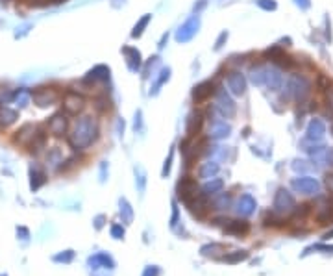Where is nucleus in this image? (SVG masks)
Listing matches in <instances>:
<instances>
[{"mask_svg": "<svg viewBox=\"0 0 333 276\" xmlns=\"http://www.w3.org/2000/svg\"><path fill=\"white\" fill-rule=\"evenodd\" d=\"M100 137V124L93 115H82L73 124L69 134V145L74 150H87Z\"/></svg>", "mask_w": 333, "mask_h": 276, "instance_id": "f257e3e1", "label": "nucleus"}, {"mask_svg": "<svg viewBox=\"0 0 333 276\" xmlns=\"http://www.w3.org/2000/svg\"><path fill=\"white\" fill-rule=\"evenodd\" d=\"M285 89H287V98H292L298 104H303L311 97L313 84L303 74H292L291 78L287 80V84H285Z\"/></svg>", "mask_w": 333, "mask_h": 276, "instance_id": "f03ea898", "label": "nucleus"}, {"mask_svg": "<svg viewBox=\"0 0 333 276\" xmlns=\"http://www.w3.org/2000/svg\"><path fill=\"white\" fill-rule=\"evenodd\" d=\"M213 108H215V111L222 119H233L237 113L235 100L231 98V95L226 89H217V93H215V106Z\"/></svg>", "mask_w": 333, "mask_h": 276, "instance_id": "7ed1b4c3", "label": "nucleus"}, {"mask_svg": "<svg viewBox=\"0 0 333 276\" xmlns=\"http://www.w3.org/2000/svg\"><path fill=\"white\" fill-rule=\"evenodd\" d=\"M60 100H61V93L56 87L43 86L37 87L36 91H32V102L37 108H50V106L58 104Z\"/></svg>", "mask_w": 333, "mask_h": 276, "instance_id": "20e7f679", "label": "nucleus"}, {"mask_svg": "<svg viewBox=\"0 0 333 276\" xmlns=\"http://www.w3.org/2000/svg\"><path fill=\"white\" fill-rule=\"evenodd\" d=\"M296 206V200H294V196H292L291 191H287L285 187H279L276 191V195H274V213L279 215V217H285V215H291L292 209Z\"/></svg>", "mask_w": 333, "mask_h": 276, "instance_id": "39448f33", "label": "nucleus"}, {"mask_svg": "<svg viewBox=\"0 0 333 276\" xmlns=\"http://www.w3.org/2000/svg\"><path fill=\"white\" fill-rule=\"evenodd\" d=\"M200 26H202V21H200L198 15H193V17H189L183 25L178 26V30L174 34V39L176 43L180 45H185L189 43L191 39H194V36L200 32Z\"/></svg>", "mask_w": 333, "mask_h": 276, "instance_id": "423d86ee", "label": "nucleus"}, {"mask_svg": "<svg viewBox=\"0 0 333 276\" xmlns=\"http://www.w3.org/2000/svg\"><path fill=\"white\" fill-rule=\"evenodd\" d=\"M61 106H63V111H65L67 115H80V113L85 110L87 100H85V97L80 95V93L67 91L65 95L61 97Z\"/></svg>", "mask_w": 333, "mask_h": 276, "instance_id": "0eeeda50", "label": "nucleus"}, {"mask_svg": "<svg viewBox=\"0 0 333 276\" xmlns=\"http://www.w3.org/2000/svg\"><path fill=\"white\" fill-rule=\"evenodd\" d=\"M226 86H228V93L231 97H242L246 93L248 80H246V76L241 71H231L226 76Z\"/></svg>", "mask_w": 333, "mask_h": 276, "instance_id": "6e6552de", "label": "nucleus"}, {"mask_svg": "<svg viewBox=\"0 0 333 276\" xmlns=\"http://www.w3.org/2000/svg\"><path fill=\"white\" fill-rule=\"evenodd\" d=\"M292 189L296 193H302V195H318L320 193V182L313 176H298V178H292L291 182Z\"/></svg>", "mask_w": 333, "mask_h": 276, "instance_id": "1a4fd4ad", "label": "nucleus"}, {"mask_svg": "<svg viewBox=\"0 0 333 276\" xmlns=\"http://www.w3.org/2000/svg\"><path fill=\"white\" fill-rule=\"evenodd\" d=\"M47 128H49V132L54 135V137H63V135H67V132H69V115H67L65 111L54 113V115L49 119Z\"/></svg>", "mask_w": 333, "mask_h": 276, "instance_id": "9d476101", "label": "nucleus"}, {"mask_svg": "<svg viewBox=\"0 0 333 276\" xmlns=\"http://www.w3.org/2000/svg\"><path fill=\"white\" fill-rule=\"evenodd\" d=\"M215 93H217V89H215V82L206 80V82H200V84H196V86L193 87L191 98H193L194 104H204V102H207Z\"/></svg>", "mask_w": 333, "mask_h": 276, "instance_id": "9b49d317", "label": "nucleus"}, {"mask_svg": "<svg viewBox=\"0 0 333 276\" xmlns=\"http://www.w3.org/2000/svg\"><path fill=\"white\" fill-rule=\"evenodd\" d=\"M176 193H178V198L183 200V202H187L191 198L198 195V184H196V180L193 176H183L178 185H176Z\"/></svg>", "mask_w": 333, "mask_h": 276, "instance_id": "f8f14e48", "label": "nucleus"}, {"mask_svg": "<svg viewBox=\"0 0 333 276\" xmlns=\"http://www.w3.org/2000/svg\"><path fill=\"white\" fill-rule=\"evenodd\" d=\"M324 135H326V124L322 119H311L307 124V128H305V143H320L324 139Z\"/></svg>", "mask_w": 333, "mask_h": 276, "instance_id": "ddd939ff", "label": "nucleus"}, {"mask_svg": "<svg viewBox=\"0 0 333 276\" xmlns=\"http://www.w3.org/2000/svg\"><path fill=\"white\" fill-rule=\"evenodd\" d=\"M255 208H257V200L250 193H242L235 202V211L237 215L241 217H250V215L255 213Z\"/></svg>", "mask_w": 333, "mask_h": 276, "instance_id": "4468645a", "label": "nucleus"}, {"mask_svg": "<svg viewBox=\"0 0 333 276\" xmlns=\"http://www.w3.org/2000/svg\"><path fill=\"white\" fill-rule=\"evenodd\" d=\"M111 78V69L108 65H95L89 73L84 76V84H104Z\"/></svg>", "mask_w": 333, "mask_h": 276, "instance_id": "2eb2a0df", "label": "nucleus"}, {"mask_svg": "<svg viewBox=\"0 0 333 276\" xmlns=\"http://www.w3.org/2000/svg\"><path fill=\"white\" fill-rule=\"evenodd\" d=\"M122 54L126 58V67L130 73H139L143 69V56L135 47H122Z\"/></svg>", "mask_w": 333, "mask_h": 276, "instance_id": "dca6fc26", "label": "nucleus"}, {"mask_svg": "<svg viewBox=\"0 0 333 276\" xmlns=\"http://www.w3.org/2000/svg\"><path fill=\"white\" fill-rule=\"evenodd\" d=\"M283 73H281V69L276 67V65H270V67H266V73H265V87H268L270 91H279L281 87H283Z\"/></svg>", "mask_w": 333, "mask_h": 276, "instance_id": "f3484780", "label": "nucleus"}, {"mask_svg": "<svg viewBox=\"0 0 333 276\" xmlns=\"http://www.w3.org/2000/svg\"><path fill=\"white\" fill-rule=\"evenodd\" d=\"M185 204H187L189 211L193 213V217H196V219H202V217L209 211V208H211V204L207 202V196H204L202 193H198L194 198L187 200Z\"/></svg>", "mask_w": 333, "mask_h": 276, "instance_id": "a211bd4d", "label": "nucleus"}, {"mask_svg": "<svg viewBox=\"0 0 333 276\" xmlns=\"http://www.w3.org/2000/svg\"><path fill=\"white\" fill-rule=\"evenodd\" d=\"M36 126L30 123L23 124L21 128L15 132V135H13V143L15 145H19V147H26L28 148V145H30V141L34 139V135H36Z\"/></svg>", "mask_w": 333, "mask_h": 276, "instance_id": "6ab92c4d", "label": "nucleus"}, {"mask_svg": "<svg viewBox=\"0 0 333 276\" xmlns=\"http://www.w3.org/2000/svg\"><path fill=\"white\" fill-rule=\"evenodd\" d=\"M231 134V124L222 121V119H215L209 126V137L215 139V141H220V139H226L230 137Z\"/></svg>", "mask_w": 333, "mask_h": 276, "instance_id": "aec40b11", "label": "nucleus"}, {"mask_svg": "<svg viewBox=\"0 0 333 276\" xmlns=\"http://www.w3.org/2000/svg\"><path fill=\"white\" fill-rule=\"evenodd\" d=\"M250 232V224L242 219L237 221H226L224 224V233L226 235H233V237H244Z\"/></svg>", "mask_w": 333, "mask_h": 276, "instance_id": "412c9836", "label": "nucleus"}, {"mask_svg": "<svg viewBox=\"0 0 333 276\" xmlns=\"http://www.w3.org/2000/svg\"><path fill=\"white\" fill-rule=\"evenodd\" d=\"M316 222L320 226L333 224V196H329L326 202H322L320 208L316 209Z\"/></svg>", "mask_w": 333, "mask_h": 276, "instance_id": "4be33fe9", "label": "nucleus"}, {"mask_svg": "<svg viewBox=\"0 0 333 276\" xmlns=\"http://www.w3.org/2000/svg\"><path fill=\"white\" fill-rule=\"evenodd\" d=\"M202 124H204V113L202 111H193L187 119V135L189 137H196L202 132Z\"/></svg>", "mask_w": 333, "mask_h": 276, "instance_id": "5701e85b", "label": "nucleus"}, {"mask_svg": "<svg viewBox=\"0 0 333 276\" xmlns=\"http://www.w3.org/2000/svg\"><path fill=\"white\" fill-rule=\"evenodd\" d=\"M28 176H30V189L37 191L39 187L45 185L47 182V174L39 165H30V171H28Z\"/></svg>", "mask_w": 333, "mask_h": 276, "instance_id": "b1692460", "label": "nucleus"}, {"mask_svg": "<svg viewBox=\"0 0 333 276\" xmlns=\"http://www.w3.org/2000/svg\"><path fill=\"white\" fill-rule=\"evenodd\" d=\"M19 119V111L13 110V108H8V106H0V130L10 128L12 124L17 123Z\"/></svg>", "mask_w": 333, "mask_h": 276, "instance_id": "393cba45", "label": "nucleus"}, {"mask_svg": "<svg viewBox=\"0 0 333 276\" xmlns=\"http://www.w3.org/2000/svg\"><path fill=\"white\" fill-rule=\"evenodd\" d=\"M218 171H220V165H218V161L207 160V161H204V163H202V165L198 167V178H202V180H211V178H215V176H217Z\"/></svg>", "mask_w": 333, "mask_h": 276, "instance_id": "a878e982", "label": "nucleus"}, {"mask_svg": "<svg viewBox=\"0 0 333 276\" xmlns=\"http://www.w3.org/2000/svg\"><path fill=\"white\" fill-rule=\"evenodd\" d=\"M87 263H89L91 269H100V267L113 269V267H115L113 258H111L109 254H106V252H100V254H97V256H91V258L87 259Z\"/></svg>", "mask_w": 333, "mask_h": 276, "instance_id": "bb28decb", "label": "nucleus"}, {"mask_svg": "<svg viewBox=\"0 0 333 276\" xmlns=\"http://www.w3.org/2000/svg\"><path fill=\"white\" fill-rule=\"evenodd\" d=\"M170 74H172V71H170V67H163L161 71H159L158 78L154 80V84L150 86V91H148V95L150 97H156V95H159V91H161V87L167 84V82L170 80Z\"/></svg>", "mask_w": 333, "mask_h": 276, "instance_id": "cd10ccee", "label": "nucleus"}, {"mask_svg": "<svg viewBox=\"0 0 333 276\" xmlns=\"http://www.w3.org/2000/svg\"><path fill=\"white\" fill-rule=\"evenodd\" d=\"M224 189V180H220V178H211V180H206V184L202 185V195L204 196H215L218 195L220 191Z\"/></svg>", "mask_w": 333, "mask_h": 276, "instance_id": "c85d7f7f", "label": "nucleus"}, {"mask_svg": "<svg viewBox=\"0 0 333 276\" xmlns=\"http://www.w3.org/2000/svg\"><path fill=\"white\" fill-rule=\"evenodd\" d=\"M47 165L50 169H63V152L60 147H52L47 152Z\"/></svg>", "mask_w": 333, "mask_h": 276, "instance_id": "c756f323", "label": "nucleus"}, {"mask_svg": "<svg viewBox=\"0 0 333 276\" xmlns=\"http://www.w3.org/2000/svg\"><path fill=\"white\" fill-rule=\"evenodd\" d=\"M265 73H266L265 65H255V67H252L248 73L250 84L255 87H263L265 86Z\"/></svg>", "mask_w": 333, "mask_h": 276, "instance_id": "7c9ffc66", "label": "nucleus"}, {"mask_svg": "<svg viewBox=\"0 0 333 276\" xmlns=\"http://www.w3.org/2000/svg\"><path fill=\"white\" fill-rule=\"evenodd\" d=\"M45 147H47V132L45 130H36V135L30 141V145H28V150L34 154H39Z\"/></svg>", "mask_w": 333, "mask_h": 276, "instance_id": "2f4dec72", "label": "nucleus"}, {"mask_svg": "<svg viewBox=\"0 0 333 276\" xmlns=\"http://www.w3.org/2000/svg\"><path fill=\"white\" fill-rule=\"evenodd\" d=\"M150 21H152V13H145L143 17L133 25V28H132V39H139L143 34H145V30L148 28V25H150Z\"/></svg>", "mask_w": 333, "mask_h": 276, "instance_id": "473e14b6", "label": "nucleus"}, {"mask_svg": "<svg viewBox=\"0 0 333 276\" xmlns=\"http://www.w3.org/2000/svg\"><path fill=\"white\" fill-rule=\"evenodd\" d=\"M202 252V256H207V258H220V256H224V245H220V243H207L200 248Z\"/></svg>", "mask_w": 333, "mask_h": 276, "instance_id": "72a5a7b5", "label": "nucleus"}, {"mask_svg": "<svg viewBox=\"0 0 333 276\" xmlns=\"http://www.w3.org/2000/svg\"><path fill=\"white\" fill-rule=\"evenodd\" d=\"M231 208V195L230 193H218L215 195L213 198V209H217V211H226V209Z\"/></svg>", "mask_w": 333, "mask_h": 276, "instance_id": "f704fd0d", "label": "nucleus"}, {"mask_svg": "<svg viewBox=\"0 0 333 276\" xmlns=\"http://www.w3.org/2000/svg\"><path fill=\"white\" fill-rule=\"evenodd\" d=\"M13 100H15V104H17L19 108H26L32 100V93L28 91L26 87H21V89H17V91L13 93Z\"/></svg>", "mask_w": 333, "mask_h": 276, "instance_id": "c9c22d12", "label": "nucleus"}, {"mask_svg": "<svg viewBox=\"0 0 333 276\" xmlns=\"http://www.w3.org/2000/svg\"><path fill=\"white\" fill-rule=\"evenodd\" d=\"M222 259H224L226 263L237 265V263H241V261H244V259H248V252H246V250L228 252V254H224V256H222Z\"/></svg>", "mask_w": 333, "mask_h": 276, "instance_id": "e433bc0d", "label": "nucleus"}, {"mask_svg": "<svg viewBox=\"0 0 333 276\" xmlns=\"http://www.w3.org/2000/svg\"><path fill=\"white\" fill-rule=\"evenodd\" d=\"M313 211V206L311 204H300V206H294L292 209V221H303L305 217H309Z\"/></svg>", "mask_w": 333, "mask_h": 276, "instance_id": "4c0bfd02", "label": "nucleus"}, {"mask_svg": "<svg viewBox=\"0 0 333 276\" xmlns=\"http://www.w3.org/2000/svg\"><path fill=\"white\" fill-rule=\"evenodd\" d=\"M119 211H121L122 221L126 222V224H130V222L133 221V209H132V204L128 202L126 198H121V200H119Z\"/></svg>", "mask_w": 333, "mask_h": 276, "instance_id": "58836bf2", "label": "nucleus"}, {"mask_svg": "<svg viewBox=\"0 0 333 276\" xmlns=\"http://www.w3.org/2000/svg\"><path fill=\"white\" fill-rule=\"evenodd\" d=\"M95 108H97V111H100V113H108V111L113 108V104H111V100L104 95V97L95 98Z\"/></svg>", "mask_w": 333, "mask_h": 276, "instance_id": "ea45409f", "label": "nucleus"}, {"mask_svg": "<svg viewBox=\"0 0 333 276\" xmlns=\"http://www.w3.org/2000/svg\"><path fill=\"white\" fill-rule=\"evenodd\" d=\"M316 163H320V165H326V167H329V169H333V147H329V148L326 147V150H324L320 158L316 160Z\"/></svg>", "mask_w": 333, "mask_h": 276, "instance_id": "a19ab883", "label": "nucleus"}, {"mask_svg": "<svg viewBox=\"0 0 333 276\" xmlns=\"http://www.w3.org/2000/svg\"><path fill=\"white\" fill-rule=\"evenodd\" d=\"M52 259H54L56 263H71L74 259V250H61Z\"/></svg>", "mask_w": 333, "mask_h": 276, "instance_id": "79ce46f5", "label": "nucleus"}, {"mask_svg": "<svg viewBox=\"0 0 333 276\" xmlns=\"http://www.w3.org/2000/svg\"><path fill=\"white\" fill-rule=\"evenodd\" d=\"M135 185H137V189L143 193L145 191V185H146V174L143 171V167H135Z\"/></svg>", "mask_w": 333, "mask_h": 276, "instance_id": "37998d69", "label": "nucleus"}, {"mask_svg": "<svg viewBox=\"0 0 333 276\" xmlns=\"http://www.w3.org/2000/svg\"><path fill=\"white\" fill-rule=\"evenodd\" d=\"M255 4H257L263 12H276V10H278V2H276V0H255Z\"/></svg>", "mask_w": 333, "mask_h": 276, "instance_id": "c03bdc74", "label": "nucleus"}, {"mask_svg": "<svg viewBox=\"0 0 333 276\" xmlns=\"http://www.w3.org/2000/svg\"><path fill=\"white\" fill-rule=\"evenodd\" d=\"M265 226H283V217H279V215H276V213L266 215Z\"/></svg>", "mask_w": 333, "mask_h": 276, "instance_id": "a18cd8bd", "label": "nucleus"}, {"mask_svg": "<svg viewBox=\"0 0 333 276\" xmlns=\"http://www.w3.org/2000/svg\"><path fill=\"white\" fill-rule=\"evenodd\" d=\"M158 65H159V56H154V58H150V60H148V63L145 65V71H143V73H145V78H148V76L154 73V67H158Z\"/></svg>", "mask_w": 333, "mask_h": 276, "instance_id": "49530a36", "label": "nucleus"}, {"mask_svg": "<svg viewBox=\"0 0 333 276\" xmlns=\"http://www.w3.org/2000/svg\"><path fill=\"white\" fill-rule=\"evenodd\" d=\"M309 161H305V160H294L292 161V171L294 172H305V171H309L311 169V165H307Z\"/></svg>", "mask_w": 333, "mask_h": 276, "instance_id": "de8ad7c7", "label": "nucleus"}, {"mask_svg": "<svg viewBox=\"0 0 333 276\" xmlns=\"http://www.w3.org/2000/svg\"><path fill=\"white\" fill-rule=\"evenodd\" d=\"M172 160H174V148H172V150H170L169 152V158H167V160H165V165H163V169H161V176H169L170 174V167H172Z\"/></svg>", "mask_w": 333, "mask_h": 276, "instance_id": "09e8293b", "label": "nucleus"}, {"mask_svg": "<svg viewBox=\"0 0 333 276\" xmlns=\"http://www.w3.org/2000/svg\"><path fill=\"white\" fill-rule=\"evenodd\" d=\"M228 37H230V34H228V30L220 32L217 37V41H215V50H220L222 47L226 45V41H228Z\"/></svg>", "mask_w": 333, "mask_h": 276, "instance_id": "8fccbe9b", "label": "nucleus"}, {"mask_svg": "<svg viewBox=\"0 0 333 276\" xmlns=\"http://www.w3.org/2000/svg\"><path fill=\"white\" fill-rule=\"evenodd\" d=\"M133 130H135V134L143 130V111H141V110L135 111V121H133Z\"/></svg>", "mask_w": 333, "mask_h": 276, "instance_id": "3c124183", "label": "nucleus"}, {"mask_svg": "<svg viewBox=\"0 0 333 276\" xmlns=\"http://www.w3.org/2000/svg\"><path fill=\"white\" fill-rule=\"evenodd\" d=\"M111 235H113L115 239H122V237H124V226H122V224H113V226H111Z\"/></svg>", "mask_w": 333, "mask_h": 276, "instance_id": "603ef678", "label": "nucleus"}, {"mask_svg": "<svg viewBox=\"0 0 333 276\" xmlns=\"http://www.w3.org/2000/svg\"><path fill=\"white\" fill-rule=\"evenodd\" d=\"M294 2V6L300 8L302 12H307L309 8H311V0H292Z\"/></svg>", "mask_w": 333, "mask_h": 276, "instance_id": "864d4df0", "label": "nucleus"}, {"mask_svg": "<svg viewBox=\"0 0 333 276\" xmlns=\"http://www.w3.org/2000/svg\"><path fill=\"white\" fill-rule=\"evenodd\" d=\"M159 267H156V265H150V267H146L145 272H143V276H159Z\"/></svg>", "mask_w": 333, "mask_h": 276, "instance_id": "5fc2aeb1", "label": "nucleus"}, {"mask_svg": "<svg viewBox=\"0 0 333 276\" xmlns=\"http://www.w3.org/2000/svg\"><path fill=\"white\" fill-rule=\"evenodd\" d=\"M17 235H21V239L23 241H28L30 232H28V228H25V226H17Z\"/></svg>", "mask_w": 333, "mask_h": 276, "instance_id": "6e6d98bb", "label": "nucleus"}, {"mask_svg": "<svg viewBox=\"0 0 333 276\" xmlns=\"http://www.w3.org/2000/svg\"><path fill=\"white\" fill-rule=\"evenodd\" d=\"M104 222H106V215H97V217H95V228H97V230H102Z\"/></svg>", "mask_w": 333, "mask_h": 276, "instance_id": "4d7b16f0", "label": "nucleus"}, {"mask_svg": "<svg viewBox=\"0 0 333 276\" xmlns=\"http://www.w3.org/2000/svg\"><path fill=\"white\" fill-rule=\"evenodd\" d=\"M176 222H178V206L174 202L172 204V222H170V226H176Z\"/></svg>", "mask_w": 333, "mask_h": 276, "instance_id": "13d9d810", "label": "nucleus"}, {"mask_svg": "<svg viewBox=\"0 0 333 276\" xmlns=\"http://www.w3.org/2000/svg\"><path fill=\"white\" fill-rule=\"evenodd\" d=\"M167 41H169V34H163L161 36V39H159V43H158V49H165V45H167Z\"/></svg>", "mask_w": 333, "mask_h": 276, "instance_id": "bf43d9fd", "label": "nucleus"}, {"mask_svg": "<svg viewBox=\"0 0 333 276\" xmlns=\"http://www.w3.org/2000/svg\"><path fill=\"white\" fill-rule=\"evenodd\" d=\"M106 169H108V163H106V161H102V163H100V176H102V182H106Z\"/></svg>", "mask_w": 333, "mask_h": 276, "instance_id": "052dcab7", "label": "nucleus"}, {"mask_svg": "<svg viewBox=\"0 0 333 276\" xmlns=\"http://www.w3.org/2000/svg\"><path fill=\"white\" fill-rule=\"evenodd\" d=\"M117 132H119V135L124 134V121H121V119L117 121Z\"/></svg>", "mask_w": 333, "mask_h": 276, "instance_id": "680f3d73", "label": "nucleus"}, {"mask_svg": "<svg viewBox=\"0 0 333 276\" xmlns=\"http://www.w3.org/2000/svg\"><path fill=\"white\" fill-rule=\"evenodd\" d=\"M324 239H326V241L333 239V228H331V230H329V232H327V233H324Z\"/></svg>", "mask_w": 333, "mask_h": 276, "instance_id": "e2e57ef3", "label": "nucleus"}, {"mask_svg": "<svg viewBox=\"0 0 333 276\" xmlns=\"http://www.w3.org/2000/svg\"><path fill=\"white\" fill-rule=\"evenodd\" d=\"M49 4H63V2H67V0H47Z\"/></svg>", "mask_w": 333, "mask_h": 276, "instance_id": "0e129e2a", "label": "nucleus"}, {"mask_svg": "<svg viewBox=\"0 0 333 276\" xmlns=\"http://www.w3.org/2000/svg\"><path fill=\"white\" fill-rule=\"evenodd\" d=\"M329 132H331V135H333V119H331V124H329Z\"/></svg>", "mask_w": 333, "mask_h": 276, "instance_id": "69168bd1", "label": "nucleus"}, {"mask_svg": "<svg viewBox=\"0 0 333 276\" xmlns=\"http://www.w3.org/2000/svg\"><path fill=\"white\" fill-rule=\"evenodd\" d=\"M0 276H8V274H0Z\"/></svg>", "mask_w": 333, "mask_h": 276, "instance_id": "338daca9", "label": "nucleus"}]
</instances>
